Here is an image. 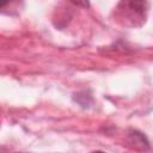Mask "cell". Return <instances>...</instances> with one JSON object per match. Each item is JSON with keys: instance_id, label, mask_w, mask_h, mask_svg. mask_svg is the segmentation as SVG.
Returning a JSON list of instances; mask_svg holds the SVG:
<instances>
[{"instance_id": "obj_1", "label": "cell", "mask_w": 153, "mask_h": 153, "mask_svg": "<svg viewBox=\"0 0 153 153\" xmlns=\"http://www.w3.org/2000/svg\"><path fill=\"white\" fill-rule=\"evenodd\" d=\"M117 10L128 17V20L135 22L137 19H143L146 11L145 0H122Z\"/></svg>"}, {"instance_id": "obj_2", "label": "cell", "mask_w": 153, "mask_h": 153, "mask_svg": "<svg viewBox=\"0 0 153 153\" xmlns=\"http://www.w3.org/2000/svg\"><path fill=\"white\" fill-rule=\"evenodd\" d=\"M69 1H72L73 4L78 5V6H81V7H88L90 6L88 0H69Z\"/></svg>"}, {"instance_id": "obj_3", "label": "cell", "mask_w": 153, "mask_h": 153, "mask_svg": "<svg viewBox=\"0 0 153 153\" xmlns=\"http://www.w3.org/2000/svg\"><path fill=\"white\" fill-rule=\"evenodd\" d=\"M7 1H8V0H1V6H5Z\"/></svg>"}]
</instances>
